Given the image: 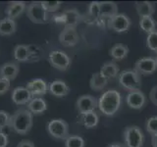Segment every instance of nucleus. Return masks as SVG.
Listing matches in <instances>:
<instances>
[{
  "label": "nucleus",
  "mask_w": 157,
  "mask_h": 147,
  "mask_svg": "<svg viewBox=\"0 0 157 147\" xmlns=\"http://www.w3.org/2000/svg\"><path fill=\"white\" fill-rule=\"evenodd\" d=\"M33 124V116L28 109L19 108L15 111L10 119V126L18 134L25 135L32 130Z\"/></svg>",
  "instance_id": "obj_1"
},
{
  "label": "nucleus",
  "mask_w": 157,
  "mask_h": 147,
  "mask_svg": "<svg viewBox=\"0 0 157 147\" xmlns=\"http://www.w3.org/2000/svg\"><path fill=\"white\" fill-rule=\"evenodd\" d=\"M122 97L120 92L115 89H109L102 93L98 99V109L103 115L111 117L120 109Z\"/></svg>",
  "instance_id": "obj_2"
},
{
  "label": "nucleus",
  "mask_w": 157,
  "mask_h": 147,
  "mask_svg": "<svg viewBox=\"0 0 157 147\" xmlns=\"http://www.w3.org/2000/svg\"><path fill=\"white\" fill-rule=\"evenodd\" d=\"M119 85L128 92L140 90L141 78L140 76L135 70L123 71L119 75Z\"/></svg>",
  "instance_id": "obj_3"
},
{
  "label": "nucleus",
  "mask_w": 157,
  "mask_h": 147,
  "mask_svg": "<svg viewBox=\"0 0 157 147\" xmlns=\"http://www.w3.org/2000/svg\"><path fill=\"white\" fill-rule=\"evenodd\" d=\"M125 147H142L144 135L142 130L136 126H129L124 130Z\"/></svg>",
  "instance_id": "obj_4"
},
{
  "label": "nucleus",
  "mask_w": 157,
  "mask_h": 147,
  "mask_svg": "<svg viewBox=\"0 0 157 147\" xmlns=\"http://www.w3.org/2000/svg\"><path fill=\"white\" fill-rule=\"evenodd\" d=\"M28 18L34 24H45L48 22V15L41 2H32L26 9Z\"/></svg>",
  "instance_id": "obj_5"
},
{
  "label": "nucleus",
  "mask_w": 157,
  "mask_h": 147,
  "mask_svg": "<svg viewBox=\"0 0 157 147\" xmlns=\"http://www.w3.org/2000/svg\"><path fill=\"white\" fill-rule=\"evenodd\" d=\"M47 131L54 138L66 140L69 136V125L62 119H53L48 123Z\"/></svg>",
  "instance_id": "obj_6"
},
{
  "label": "nucleus",
  "mask_w": 157,
  "mask_h": 147,
  "mask_svg": "<svg viewBox=\"0 0 157 147\" xmlns=\"http://www.w3.org/2000/svg\"><path fill=\"white\" fill-rule=\"evenodd\" d=\"M48 62L53 68L65 72L71 65V58L61 50H53L48 55Z\"/></svg>",
  "instance_id": "obj_7"
},
{
  "label": "nucleus",
  "mask_w": 157,
  "mask_h": 147,
  "mask_svg": "<svg viewBox=\"0 0 157 147\" xmlns=\"http://www.w3.org/2000/svg\"><path fill=\"white\" fill-rule=\"evenodd\" d=\"M134 70L142 76H149L152 75L157 70V62L156 59L153 57H144L137 60L135 64Z\"/></svg>",
  "instance_id": "obj_8"
},
{
  "label": "nucleus",
  "mask_w": 157,
  "mask_h": 147,
  "mask_svg": "<svg viewBox=\"0 0 157 147\" xmlns=\"http://www.w3.org/2000/svg\"><path fill=\"white\" fill-rule=\"evenodd\" d=\"M98 106V100L95 97L91 95L85 94L78 98L76 102V107L78 113L82 114H86L88 112H93Z\"/></svg>",
  "instance_id": "obj_9"
},
{
  "label": "nucleus",
  "mask_w": 157,
  "mask_h": 147,
  "mask_svg": "<svg viewBox=\"0 0 157 147\" xmlns=\"http://www.w3.org/2000/svg\"><path fill=\"white\" fill-rule=\"evenodd\" d=\"M131 20L124 14H117L116 16L108 20V27L116 32H127L131 27Z\"/></svg>",
  "instance_id": "obj_10"
},
{
  "label": "nucleus",
  "mask_w": 157,
  "mask_h": 147,
  "mask_svg": "<svg viewBox=\"0 0 157 147\" xmlns=\"http://www.w3.org/2000/svg\"><path fill=\"white\" fill-rule=\"evenodd\" d=\"M80 40L78 33L75 28H64L59 34V41L65 47H73Z\"/></svg>",
  "instance_id": "obj_11"
},
{
  "label": "nucleus",
  "mask_w": 157,
  "mask_h": 147,
  "mask_svg": "<svg viewBox=\"0 0 157 147\" xmlns=\"http://www.w3.org/2000/svg\"><path fill=\"white\" fill-rule=\"evenodd\" d=\"M126 103L132 109L140 110L146 104V97L141 90L131 91L126 97Z\"/></svg>",
  "instance_id": "obj_12"
},
{
  "label": "nucleus",
  "mask_w": 157,
  "mask_h": 147,
  "mask_svg": "<svg viewBox=\"0 0 157 147\" xmlns=\"http://www.w3.org/2000/svg\"><path fill=\"white\" fill-rule=\"evenodd\" d=\"M33 96H42L45 95L48 91V85L47 82L42 80V78H33L31 81L28 82L26 86Z\"/></svg>",
  "instance_id": "obj_13"
},
{
  "label": "nucleus",
  "mask_w": 157,
  "mask_h": 147,
  "mask_svg": "<svg viewBox=\"0 0 157 147\" xmlns=\"http://www.w3.org/2000/svg\"><path fill=\"white\" fill-rule=\"evenodd\" d=\"M33 98L32 93L27 87L18 86L14 88L12 92V100L16 105H25L31 101Z\"/></svg>",
  "instance_id": "obj_14"
},
{
  "label": "nucleus",
  "mask_w": 157,
  "mask_h": 147,
  "mask_svg": "<svg viewBox=\"0 0 157 147\" xmlns=\"http://www.w3.org/2000/svg\"><path fill=\"white\" fill-rule=\"evenodd\" d=\"M20 72V66L16 62H7L0 67V77L13 81L17 77Z\"/></svg>",
  "instance_id": "obj_15"
},
{
  "label": "nucleus",
  "mask_w": 157,
  "mask_h": 147,
  "mask_svg": "<svg viewBox=\"0 0 157 147\" xmlns=\"http://www.w3.org/2000/svg\"><path fill=\"white\" fill-rule=\"evenodd\" d=\"M48 92L54 96L63 97L69 94L70 87L65 81L61 80H55L48 85Z\"/></svg>",
  "instance_id": "obj_16"
},
{
  "label": "nucleus",
  "mask_w": 157,
  "mask_h": 147,
  "mask_svg": "<svg viewBox=\"0 0 157 147\" xmlns=\"http://www.w3.org/2000/svg\"><path fill=\"white\" fill-rule=\"evenodd\" d=\"M27 6L26 3L23 1H11L8 3V6L5 10L7 18H10L12 20H16L21 15L26 11Z\"/></svg>",
  "instance_id": "obj_17"
},
{
  "label": "nucleus",
  "mask_w": 157,
  "mask_h": 147,
  "mask_svg": "<svg viewBox=\"0 0 157 147\" xmlns=\"http://www.w3.org/2000/svg\"><path fill=\"white\" fill-rule=\"evenodd\" d=\"M64 19H65V28H75L82 21V16L76 9H68L63 12Z\"/></svg>",
  "instance_id": "obj_18"
},
{
  "label": "nucleus",
  "mask_w": 157,
  "mask_h": 147,
  "mask_svg": "<svg viewBox=\"0 0 157 147\" xmlns=\"http://www.w3.org/2000/svg\"><path fill=\"white\" fill-rule=\"evenodd\" d=\"M28 110L32 114L40 115L47 110L46 101L40 97H33V99L28 103Z\"/></svg>",
  "instance_id": "obj_19"
},
{
  "label": "nucleus",
  "mask_w": 157,
  "mask_h": 147,
  "mask_svg": "<svg viewBox=\"0 0 157 147\" xmlns=\"http://www.w3.org/2000/svg\"><path fill=\"white\" fill-rule=\"evenodd\" d=\"M98 3H99L100 16L102 19L107 18L109 20L118 14V6L115 2L103 1V2H98Z\"/></svg>",
  "instance_id": "obj_20"
},
{
  "label": "nucleus",
  "mask_w": 157,
  "mask_h": 147,
  "mask_svg": "<svg viewBox=\"0 0 157 147\" xmlns=\"http://www.w3.org/2000/svg\"><path fill=\"white\" fill-rule=\"evenodd\" d=\"M135 6L140 18L152 17V15L155 12L154 4L148 1H137L135 3Z\"/></svg>",
  "instance_id": "obj_21"
},
{
  "label": "nucleus",
  "mask_w": 157,
  "mask_h": 147,
  "mask_svg": "<svg viewBox=\"0 0 157 147\" xmlns=\"http://www.w3.org/2000/svg\"><path fill=\"white\" fill-rule=\"evenodd\" d=\"M17 31V24L15 20L10 18H4L0 21V36H12Z\"/></svg>",
  "instance_id": "obj_22"
},
{
  "label": "nucleus",
  "mask_w": 157,
  "mask_h": 147,
  "mask_svg": "<svg viewBox=\"0 0 157 147\" xmlns=\"http://www.w3.org/2000/svg\"><path fill=\"white\" fill-rule=\"evenodd\" d=\"M80 124H82L87 129H91L97 126L98 122H99V117H98L97 113L95 111L93 112H88L86 114H82L80 117Z\"/></svg>",
  "instance_id": "obj_23"
},
{
  "label": "nucleus",
  "mask_w": 157,
  "mask_h": 147,
  "mask_svg": "<svg viewBox=\"0 0 157 147\" xmlns=\"http://www.w3.org/2000/svg\"><path fill=\"white\" fill-rule=\"evenodd\" d=\"M14 58L17 62H31V51L28 45H17L14 48Z\"/></svg>",
  "instance_id": "obj_24"
},
{
  "label": "nucleus",
  "mask_w": 157,
  "mask_h": 147,
  "mask_svg": "<svg viewBox=\"0 0 157 147\" xmlns=\"http://www.w3.org/2000/svg\"><path fill=\"white\" fill-rule=\"evenodd\" d=\"M118 73H119V68L115 62H106L103 64L100 69V75L106 80H110V78L117 77Z\"/></svg>",
  "instance_id": "obj_25"
},
{
  "label": "nucleus",
  "mask_w": 157,
  "mask_h": 147,
  "mask_svg": "<svg viewBox=\"0 0 157 147\" xmlns=\"http://www.w3.org/2000/svg\"><path fill=\"white\" fill-rule=\"evenodd\" d=\"M108 83V80H106L105 77H103L100 73H94L92 74V76L90 77V86L92 90L99 91L102 90Z\"/></svg>",
  "instance_id": "obj_26"
},
{
  "label": "nucleus",
  "mask_w": 157,
  "mask_h": 147,
  "mask_svg": "<svg viewBox=\"0 0 157 147\" xmlns=\"http://www.w3.org/2000/svg\"><path fill=\"white\" fill-rule=\"evenodd\" d=\"M110 56L116 61H121L128 56L129 48L124 44H116L110 49Z\"/></svg>",
  "instance_id": "obj_27"
},
{
  "label": "nucleus",
  "mask_w": 157,
  "mask_h": 147,
  "mask_svg": "<svg viewBox=\"0 0 157 147\" xmlns=\"http://www.w3.org/2000/svg\"><path fill=\"white\" fill-rule=\"evenodd\" d=\"M87 15L90 16L93 21H94L95 24H99L102 21V18L100 16V9H99V3L97 1L91 2L88 6V11H87Z\"/></svg>",
  "instance_id": "obj_28"
},
{
  "label": "nucleus",
  "mask_w": 157,
  "mask_h": 147,
  "mask_svg": "<svg viewBox=\"0 0 157 147\" xmlns=\"http://www.w3.org/2000/svg\"><path fill=\"white\" fill-rule=\"evenodd\" d=\"M140 27L146 33H151L155 32L156 23L152 17H144L140 20Z\"/></svg>",
  "instance_id": "obj_29"
},
{
  "label": "nucleus",
  "mask_w": 157,
  "mask_h": 147,
  "mask_svg": "<svg viewBox=\"0 0 157 147\" xmlns=\"http://www.w3.org/2000/svg\"><path fill=\"white\" fill-rule=\"evenodd\" d=\"M65 147H85V140L78 135H69L65 140Z\"/></svg>",
  "instance_id": "obj_30"
},
{
  "label": "nucleus",
  "mask_w": 157,
  "mask_h": 147,
  "mask_svg": "<svg viewBox=\"0 0 157 147\" xmlns=\"http://www.w3.org/2000/svg\"><path fill=\"white\" fill-rule=\"evenodd\" d=\"M146 130L151 134V136L157 135V116H153L147 120Z\"/></svg>",
  "instance_id": "obj_31"
},
{
  "label": "nucleus",
  "mask_w": 157,
  "mask_h": 147,
  "mask_svg": "<svg viewBox=\"0 0 157 147\" xmlns=\"http://www.w3.org/2000/svg\"><path fill=\"white\" fill-rule=\"evenodd\" d=\"M40 2L47 13L48 12H52V13L56 12L57 10L60 8L61 4H62L61 1H40Z\"/></svg>",
  "instance_id": "obj_32"
},
{
  "label": "nucleus",
  "mask_w": 157,
  "mask_h": 147,
  "mask_svg": "<svg viewBox=\"0 0 157 147\" xmlns=\"http://www.w3.org/2000/svg\"><path fill=\"white\" fill-rule=\"evenodd\" d=\"M146 45L150 50L157 52V31L151 32L147 36Z\"/></svg>",
  "instance_id": "obj_33"
},
{
  "label": "nucleus",
  "mask_w": 157,
  "mask_h": 147,
  "mask_svg": "<svg viewBox=\"0 0 157 147\" xmlns=\"http://www.w3.org/2000/svg\"><path fill=\"white\" fill-rule=\"evenodd\" d=\"M10 119H11V116L7 112L0 110V131H2L5 127L10 126Z\"/></svg>",
  "instance_id": "obj_34"
},
{
  "label": "nucleus",
  "mask_w": 157,
  "mask_h": 147,
  "mask_svg": "<svg viewBox=\"0 0 157 147\" xmlns=\"http://www.w3.org/2000/svg\"><path fill=\"white\" fill-rule=\"evenodd\" d=\"M10 89V81L0 77V95L5 94Z\"/></svg>",
  "instance_id": "obj_35"
},
{
  "label": "nucleus",
  "mask_w": 157,
  "mask_h": 147,
  "mask_svg": "<svg viewBox=\"0 0 157 147\" xmlns=\"http://www.w3.org/2000/svg\"><path fill=\"white\" fill-rule=\"evenodd\" d=\"M52 20H53V22L55 24H65V19H64L63 13L53 15Z\"/></svg>",
  "instance_id": "obj_36"
},
{
  "label": "nucleus",
  "mask_w": 157,
  "mask_h": 147,
  "mask_svg": "<svg viewBox=\"0 0 157 147\" xmlns=\"http://www.w3.org/2000/svg\"><path fill=\"white\" fill-rule=\"evenodd\" d=\"M149 99H150V101L153 103L154 105L157 106V85L153 86V87H152V89L150 90Z\"/></svg>",
  "instance_id": "obj_37"
},
{
  "label": "nucleus",
  "mask_w": 157,
  "mask_h": 147,
  "mask_svg": "<svg viewBox=\"0 0 157 147\" xmlns=\"http://www.w3.org/2000/svg\"><path fill=\"white\" fill-rule=\"evenodd\" d=\"M9 143V139L6 134L3 131H0V147H7Z\"/></svg>",
  "instance_id": "obj_38"
},
{
  "label": "nucleus",
  "mask_w": 157,
  "mask_h": 147,
  "mask_svg": "<svg viewBox=\"0 0 157 147\" xmlns=\"http://www.w3.org/2000/svg\"><path fill=\"white\" fill-rule=\"evenodd\" d=\"M16 147H36V146H34L33 142H32L31 140L24 139L22 141H20Z\"/></svg>",
  "instance_id": "obj_39"
},
{
  "label": "nucleus",
  "mask_w": 157,
  "mask_h": 147,
  "mask_svg": "<svg viewBox=\"0 0 157 147\" xmlns=\"http://www.w3.org/2000/svg\"><path fill=\"white\" fill-rule=\"evenodd\" d=\"M151 144H152V147H157V135L156 136H152Z\"/></svg>",
  "instance_id": "obj_40"
},
{
  "label": "nucleus",
  "mask_w": 157,
  "mask_h": 147,
  "mask_svg": "<svg viewBox=\"0 0 157 147\" xmlns=\"http://www.w3.org/2000/svg\"><path fill=\"white\" fill-rule=\"evenodd\" d=\"M107 147H125V145L122 144V143H118V142H115V143H111L110 145H108Z\"/></svg>",
  "instance_id": "obj_41"
},
{
  "label": "nucleus",
  "mask_w": 157,
  "mask_h": 147,
  "mask_svg": "<svg viewBox=\"0 0 157 147\" xmlns=\"http://www.w3.org/2000/svg\"><path fill=\"white\" fill-rule=\"evenodd\" d=\"M155 59H156V62H157V57H156V58H155Z\"/></svg>",
  "instance_id": "obj_42"
}]
</instances>
